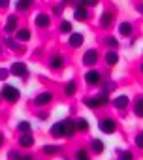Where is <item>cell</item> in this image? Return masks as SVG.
<instances>
[{
    "label": "cell",
    "mask_w": 143,
    "mask_h": 160,
    "mask_svg": "<svg viewBox=\"0 0 143 160\" xmlns=\"http://www.w3.org/2000/svg\"><path fill=\"white\" fill-rule=\"evenodd\" d=\"M141 10H143V6H141Z\"/></svg>",
    "instance_id": "obj_39"
},
{
    "label": "cell",
    "mask_w": 143,
    "mask_h": 160,
    "mask_svg": "<svg viewBox=\"0 0 143 160\" xmlns=\"http://www.w3.org/2000/svg\"><path fill=\"white\" fill-rule=\"evenodd\" d=\"M8 73H10V72H8L6 68H0V81H4V79L8 77Z\"/></svg>",
    "instance_id": "obj_32"
},
{
    "label": "cell",
    "mask_w": 143,
    "mask_h": 160,
    "mask_svg": "<svg viewBox=\"0 0 143 160\" xmlns=\"http://www.w3.org/2000/svg\"><path fill=\"white\" fill-rule=\"evenodd\" d=\"M74 17H76L77 21H85V19H87V10H85V6H79V8L76 10Z\"/></svg>",
    "instance_id": "obj_15"
},
{
    "label": "cell",
    "mask_w": 143,
    "mask_h": 160,
    "mask_svg": "<svg viewBox=\"0 0 143 160\" xmlns=\"http://www.w3.org/2000/svg\"><path fill=\"white\" fill-rule=\"evenodd\" d=\"M111 23H113V13L106 12V13L102 15V19H100V25H102V28H107V27H111Z\"/></svg>",
    "instance_id": "obj_10"
},
{
    "label": "cell",
    "mask_w": 143,
    "mask_h": 160,
    "mask_svg": "<svg viewBox=\"0 0 143 160\" xmlns=\"http://www.w3.org/2000/svg\"><path fill=\"white\" fill-rule=\"evenodd\" d=\"M32 6V0H17V10L19 12H25Z\"/></svg>",
    "instance_id": "obj_18"
},
{
    "label": "cell",
    "mask_w": 143,
    "mask_h": 160,
    "mask_svg": "<svg viewBox=\"0 0 143 160\" xmlns=\"http://www.w3.org/2000/svg\"><path fill=\"white\" fill-rule=\"evenodd\" d=\"M81 43H83V36L81 34H72L70 36V45L72 47H79Z\"/></svg>",
    "instance_id": "obj_14"
},
{
    "label": "cell",
    "mask_w": 143,
    "mask_h": 160,
    "mask_svg": "<svg viewBox=\"0 0 143 160\" xmlns=\"http://www.w3.org/2000/svg\"><path fill=\"white\" fill-rule=\"evenodd\" d=\"M76 158H77V160H91V158H89V152H87V151H83V149L76 152Z\"/></svg>",
    "instance_id": "obj_27"
},
{
    "label": "cell",
    "mask_w": 143,
    "mask_h": 160,
    "mask_svg": "<svg viewBox=\"0 0 143 160\" xmlns=\"http://www.w3.org/2000/svg\"><path fill=\"white\" fill-rule=\"evenodd\" d=\"M134 111H136L137 117H143V98H139V100L136 102V109H134Z\"/></svg>",
    "instance_id": "obj_23"
},
{
    "label": "cell",
    "mask_w": 143,
    "mask_h": 160,
    "mask_svg": "<svg viewBox=\"0 0 143 160\" xmlns=\"http://www.w3.org/2000/svg\"><path fill=\"white\" fill-rule=\"evenodd\" d=\"M92 151H94L96 154H100V152L104 151V143H102L100 139H92Z\"/></svg>",
    "instance_id": "obj_22"
},
{
    "label": "cell",
    "mask_w": 143,
    "mask_h": 160,
    "mask_svg": "<svg viewBox=\"0 0 143 160\" xmlns=\"http://www.w3.org/2000/svg\"><path fill=\"white\" fill-rule=\"evenodd\" d=\"M96 60H98V53H96L94 49L87 51V53H85V57H83V64H87V66H94V64H96Z\"/></svg>",
    "instance_id": "obj_5"
},
{
    "label": "cell",
    "mask_w": 143,
    "mask_h": 160,
    "mask_svg": "<svg viewBox=\"0 0 143 160\" xmlns=\"http://www.w3.org/2000/svg\"><path fill=\"white\" fill-rule=\"evenodd\" d=\"M8 156H10V160H23V156H21L17 151H10V154H8Z\"/></svg>",
    "instance_id": "obj_29"
},
{
    "label": "cell",
    "mask_w": 143,
    "mask_h": 160,
    "mask_svg": "<svg viewBox=\"0 0 143 160\" xmlns=\"http://www.w3.org/2000/svg\"><path fill=\"white\" fill-rule=\"evenodd\" d=\"M0 145H2V134H0Z\"/></svg>",
    "instance_id": "obj_37"
},
{
    "label": "cell",
    "mask_w": 143,
    "mask_h": 160,
    "mask_svg": "<svg viewBox=\"0 0 143 160\" xmlns=\"http://www.w3.org/2000/svg\"><path fill=\"white\" fill-rule=\"evenodd\" d=\"M49 23H51V19H49V15H47V13H40V15L36 17V25H38V27H42V28L49 27Z\"/></svg>",
    "instance_id": "obj_9"
},
{
    "label": "cell",
    "mask_w": 143,
    "mask_h": 160,
    "mask_svg": "<svg viewBox=\"0 0 143 160\" xmlns=\"http://www.w3.org/2000/svg\"><path fill=\"white\" fill-rule=\"evenodd\" d=\"M134 156H132V152L130 151H124V152H121L119 154V160H132Z\"/></svg>",
    "instance_id": "obj_28"
},
{
    "label": "cell",
    "mask_w": 143,
    "mask_h": 160,
    "mask_svg": "<svg viewBox=\"0 0 143 160\" xmlns=\"http://www.w3.org/2000/svg\"><path fill=\"white\" fill-rule=\"evenodd\" d=\"M19 143H21V147H32L34 145V138L30 134H25V136H21Z\"/></svg>",
    "instance_id": "obj_13"
},
{
    "label": "cell",
    "mask_w": 143,
    "mask_h": 160,
    "mask_svg": "<svg viewBox=\"0 0 143 160\" xmlns=\"http://www.w3.org/2000/svg\"><path fill=\"white\" fill-rule=\"evenodd\" d=\"M60 30H62V32H70V30H72V25H70L68 21H64V23L60 25Z\"/></svg>",
    "instance_id": "obj_31"
},
{
    "label": "cell",
    "mask_w": 143,
    "mask_h": 160,
    "mask_svg": "<svg viewBox=\"0 0 143 160\" xmlns=\"http://www.w3.org/2000/svg\"><path fill=\"white\" fill-rule=\"evenodd\" d=\"M115 128H117V124H115L113 119H104V121H100V130H102L104 134H113Z\"/></svg>",
    "instance_id": "obj_4"
},
{
    "label": "cell",
    "mask_w": 143,
    "mask_h": 160,
    "mask_svg": "<svg viewBox=\"0 0 143 160\" xmlns=\"http://www.w3.org/2000/svg\"><path fill=\"white\" fill-rule=\"evenodd\" d=\"M17 40H21V42H27V40H30V30H27V28H21V30H17Z\"/></svg>",
    "instance_id": "obj_20"
},
{
    "label": "cell",
    "mask_w": 143,
    "mask_h": 160,
    "mask_svg": "<svg viewBox=\"0 0 143 160\" xmlns=\"http://www.w3.org/2000/svg\"><path fill=\"white\" fill-rule=\"evenodd\" d=\"M66 94H68V96H74V94H76V83H74V81H70V83L66 85Z\"/></svg>",
    "instance_id": "obj_24"
},
{
    "label": "cell",
    "mask_w": 143,
    "mask_h": 160,
    "mask_svg": "<svg viewBox=\"0 0 143 160\" xmlns=\"http://www.w3.org/2000/svg\"><path fill=\"white\" fill-rule=\"evenodd\" d=\"M6 43H8V45H10L12 49H17V47H19V45H17V43H15L13 40H6Z\"/></svg>",
    "instance_id": "obj_35"
},
{
    "label": "cell",
    "mask_w": 143,
    "mask_h": 160,
    "mask_svg": "<svg viewBox=\"0 0 143 160\" xmlns=\"http://www.w3.org/2000/svg\"><path fill=\"white\" fill-rule=\"evenodd\" d=\"M62 64H64V58H62L60 55H57V57H53V58H51V68L58 70V68H62Z\"/></svg>",
    "instance_id": "obj_17"
},
{
    "label": "cell",
    "mask_w": 143,
    "mask_h": 160,
    "mask_svg": "<svg viewBox=\"0 0 143 160\" xmlns=\"http://www.w3.org/2000/svg\"><path fill=\"white\" fill-rule=\"evenodd\" d=\"M57 151H58L57 145H45V147H43V152H45V154H55Z\"/></svg>",
    "instance_id": "obj_26"
},
{
    "label": "cell",
    "mask_w": 143,
    "mask_h": 160,
    "mask_svg": "<svg viewBox=\"0 0 143 160\" xmlns=\"http://www.w3.org/2000/svg\"><path fill=\"white\" fill-rule=\"evenodd\" d=\"M141 72H143V62H141Z\"/></svg>",
    "instance_id": "obj_38"
},
{
    "label": "cell",
    "mask_w": 143,
    "mask_h": 160,
    "mask_svg": "<svg viewBox=\"0 0 143 160\" xmlns=\"http://www.w3.org/2000/svg\"><path fill=\"white\" fill-rule=\"evenodd\" d=\"M109 102V98H107V94L104 92V94H100V96H96V98H87L85 100V106H89L91 109H96V108H100V106H104V104H107Z\"/></svg>",
    "instance_id": "obj_2"
},
{
    "label": "cell",
    "mask_w": 143,
    "mask_h": 160,
    "mask_svg": "<svg viewBox=\"0 0 143 160\" xmlns=\"http://www.w3.org/2000/svg\"><path fill=\"white\" fill-rule=\"evenodd\" d=\"M10 4V0H0V8H8Z\"/></svg>",
    "instance_id": "obj_36"
},
{
    "label": "cell",
    "mask_w": 143,
    "mask_h": 160,
    "mask_svg": "<svg viewBox=\"0 0 143 160\" xmlns=\"http://www.w3.org/2000/svg\"><path fill=\"white\" fill-rule=\"evenodd\" d=\"M113 104H115V108H117V109H124V108L128 106V96H117Z\"/></svg>",
    "instance_id": "obj_12"
},
{
    "label": "cell",
    "mask_w": 143,
    "mask_h": 160,
    "mask_svg": "<svg viewBox=\"0 0 143 160\" xmlns=\"http://www.w3.org/2000/svg\"><path fill=\"white\" fill-rule=\"evenodd\" d=\"M136 145H137L139 149H143V132H139V134L136 136Z\"/></svg>",
    "instance_id": "obj_30"
},
{
    "label": "cell",
    "mask_w": 143,
    "mask_h": 160,
    "mask_svg": "<svg viewBox=\"0 0 143 160\" xmlns=\"http://www.w3.org/2000/svg\"><path fill=\"white\" fill-rule=\"evenodd\" d=\"M19 130H21L23 134H28V132H30V122H27V121L19 122Z\"/></svg>",
    "instance_id": "obj_25"
},
{
    "label": "cell",
    "mask_w": 143,
    "mask_h": 160,
    "mask_svg": "<svg viewBox=\"0 0 143 160\" xmlns=\"http://www.w3.org/2000/svg\"><path fill=\"white\" fill-rule=\"evenodd\" d=\"M76 130H81V132L89 130V122H87L85 119H79V121H76Z\"/></svg>",
    "instance_id": "obj_21"
},
{
    "label": "cell",
    "mask_w": 143,
    "mask_h": 160,
    "mask_svg": "<svg viewBox=\"0 0 143 160\" xmlns=\"http://www.w3.org/2000/svg\"><path fill=\"white\" fill-rule=\"evenodd\" d=\"M51 100H53V94H51V92H42V94L34 100V104H36V106H45V104H49Z\"/></svg>",
    "instance_id": "obj_8"
},
{
    "label": "cell",
    "mask_w": 143,
    "mask_h": 160,
    "mask_svg": "<svg viewBox=\"0 0 143 160\" xmlns=\"http://www.w3.org/2000/svg\"><path fill=\"white\" fill-rule=\"evenodd\" d=\"M106 62H107V64H111V66H113V64H117V62H119V55H117L115 51H109V53L106 55Z\"/></svg>",
    "instance_id": "obj_16"
},
{
    "label": "cell",
    "mask_w": 143,
    "mask_h": 160,
    "mask_svg": "<svg viewBox=\"0 0 143 160\" xmlns=\"http://www.w3.org/2000/svg\"><path fill=\"white\" fill-rule=\"evenodd\" d=\"M107 45H111V47H117L119 43H117V40H115V38H107Z\"/></svg>",
    "instance_id": "obj_34"
},
{
    "label": "cell",
    "mask_w": 143,
    "mask_h": 160,
    "mask_svg": "<svg viewBox=\"0 0 143 160\" xmlns=\"http://www.w3.org/2000/svg\"><path fill=\"white\" fill-rule=\"evenodd\" d=\"M12 73L17 75V77H23V75H27V66H25L23 62H13V66H12Z\"/></svg>",
    "instance_id": "obj_7"
},
{
    "label": "cell",
    "mask_w": 143,
    "mask_h": 160,
    "mask_svg": "<svg viewBox=\"0 0 143 160\" xmlns=\"http://www.w3.org/2000/svg\"><path fill=\"white\" fill-rule=\"evenodd\" d=\"M74 132H76V121H72V119H64L51 128V134L55 138H70Z\"/></svg>",
    "instance_id": "obj_1"
},
{
    "label": "cell",
    "mask_w": 143,
    "mask_h": 160,
    "mask_svg": "<svg viewBox=\"0 0 143 160\" xmlns=\"http://www.w3.org/2000/svg\"><path fill=\"white\" fill-rule=\"evenodd\" d=\"M98 4V0H81V6H94Z\"/></svg>",
    "instance_id": "obj_33"
},
{
    "label": "cell",
    "mask_w": 143,
    "mask_h": 160,
    "mask_svg": "<svg viewBox=\"0 0 143 160\" xmlns=\"http://www.w3.org/2000/svg\"><path fill=\"white\" fill-rule=\"evenodd\" d=\"M17 28V17L15 15H10L8 17V23H6V32H13Z\"/></svg>",
    "instance_id": "obj_11"
},
{
    "label": "cell",
    "mask_w": 143,
    "mask_h": 160,
    "mask_svg": "<svg viewBox=\"0 0 143 160\" xmlns=\"http://www.w3.org/2000/svg\"><path fill=\"white\" fill-rule=\"evenodd\" d=\"M85 81H87L89 85H98V83H100V73H98L96 70H91V72H87V75H85Z\"/></svg>",
    "instance_id": "obj_6"
},
{
    "label": "cell",
    "mask_w": 143,
    "mask_h": 160,
    "mask_svg": "<svg viewBox=\"0 0 143 160\" xmlns=\"http://www.w3.org/2000/svg\"><path fill=\"white\" fill-rule=\"evenodd\" d=\"M119 32H121L122 36H130V34H132V25H130V23H122V25L119 27Z\"/></svg>",
    "instance_id": "obj_19"
},
{
    "label": "cell",
    "mask_w": 143,
    "mask_h": 160,
    "mask_svg": "<svg viewBox=\"0 0 143 160\" xmlns=\"http://www.w3.org/2000/svg\"><path fill=\"white\" fill-rule=\"evenodd\" d=\"M2 96H4L8 102H17V100H19V91H17L15 87H12V85H4Z\"/></svg>",
    "instance_id": "obj_3"
}]
</instances>
